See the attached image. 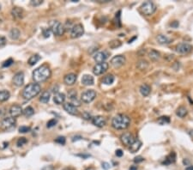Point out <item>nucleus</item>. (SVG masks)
Masks as SVG:
<instances>
[{
    "label": "nucleus",
    "instance_id": "obj_1",
    "mask_svg": "<svg viewBox=\"0 0 193 170\" xmlns=\"http://www.w3.org/2000/svg\"><path fill=\"white\" fill-rule=\"evenodd\" d=\"M130 125V119L126 114L119 113L113 118L112 126L116 130H124Z\"/></svg>",
    "mask_w": 193,
    "mask_h": 170
},
{
    "label": "nucleus",
    "instance_id": "obj_2",
    "mask_svg": "<svg viewBox=\"0 0 193 170\" xmlns=\"http://www.w3.org/2000/svg\"><path fill=\"white\" fill-rule=\"evenodd\" d=\"M51 74L52 72H51L50 68L46 65H42L34 71L33 78L36 83H41L50 78Z\"/></svg>",
    "mask_w": 193,
    "mask_h": 170
},
{
    "label": "nucleus",
    "instance_id": "obj_3",
    "mask_svg": "<svg viewBox=\"0 0 193 170\" xmlns=\"http://www.w3.org/2000/svg\"><path fill=\"white\" fill-rule=\"evenodd\" d=\"M41 91V87L39 84H30L27 85L22 90V97L26 100H31L37 96Z\"/></svg>",
    "mask_w": 193,
    "mask_h": 170
},
{
    "label": "nucleus",
    "instance_id": "obj_4",
    "mask_svg": "<svg viewBox=\"0 0 193 170\" xmlns=\"http://www.w3.org/2000/svg\"><path fill=\"white\" fill-rule=\"evenodd\" d=\"M155 10H156V5L151 1L144 2L141 6V11L145 16H151L155 12Z\"/></svg>",
    "mask_w": 193,
    "mask_h": 170
},
{
    "label": "nucleus",
    "instance_id": "obj_5",
    "mask_svg": "<svg viewBox=\"0 0 193 170\" xmlns=\"http://www.w3.org/2000/svg\"><path fill=\"white\" fill-rule=\"evenodd\" d=\"M51 31L56 36H62L64 34V26L59 21H53L51 23Z\"/></svg>",
    "mask_w": 193,
    "mask_h": 170
},
{
    "label": "nucleus",
    "instance_id": "obj_6",
    "mask_svg": "<svg viewBox=\"0 0 193 170\" xmlns=\"http://www.w3.org/2000/svg\"><path fill=\"white\" fill-rule=\"evenodd\" d=\"M96 97V92L94 89H88L82 94L81 95V100L84 103H90Z\"/></svg>",
    "mask_w": 193,
    "mask_h": 170
},
{
    "label": "nucleus",
    "instance_id": "obj_7",
    "mask_svg": "<svg viewBox=\"0 0 193 170\" xmlns=\"http://www.w3.org/2000/svg\"><path fill=\"white\" fill-rule=\"evenodd\" d=\"M84 33V28L82 24H76L72 27L71 30V37L72 39H77L79 38L83 35Z\"/></svg>",
    "mask_w": 193,
    "mask_h": 170
},
{
    "label": "nucleus",
    "instance_id": "obj_8",
    "mask_svg": "<svg viewBox=\"0 0 193 170\" xmlns=\"http://www.w3.org/2000/svg\"><path fill=\"white\" fill-rule=\"evenodd\" d=\"M192 51V46L188 43H179L176 46V52L179 54H188Z\"/></svg>",
    "mask_w": 193,
    "mask_h": 170
},
{
    "label": "nucleus",
    "instance_id": "obj_9",
    "mask_svg": "<svg viewBox=\"0 0 193 170\" xmlns=\"http://www.w3.org/2000/svg\"><path fill=\"white\" fill-rule=\"evenodd\" d=\"M108 67H109V64H107V62H104V63H100V64H96L93 68V72L94 75L96 76H100L104 74L106 71L108 70Z\"/></svg>",
    "mask_w": 193,
    "mask_h": 170
},
{
    "label": "nucleus",
    "instance_id": "obj_10",
    "mask_svg": "<svg viewBox=\"0 0 193 170\" xmlns=\"http://www.w3.org/2000/svg\"><path fill=\"white\" fill-rule=\"evenodd\" d=\"M108 57H109V52L107 51H100L94 54V59L96 63L100 64V63L106 62Z\"/></svg>",
    "mask_w": 193,
    "mask_h": 170
},
{
    "label": "nucleus",
    "instance_id": "obj_11",
    "mask_svg": "<svg viewBox=\"0 0 193 170\" xmlns=\"http://www.w3.org/2000/svg\"><path fill=\"white\" fill-rule=\"evenodd\" d=\"M15 124H16V120H15V118H13V117H7V118H4L2 120L1 126L4 130H10V129H12L13 127H15Z\"/></svg>",
    "mask_w": 193,
    "mask_h": 170
},
{
    "label": "nucleus",
    "instance_id": "obj_12",
    "mask_svg": "<svg viewBox=\"0 0 193 170\" xmlns=\"http://www.w3.org/2000/svg\"><path fill=\"white\" fill-rule=\"evenodd\" d=\"M110 63L113 68H119L125 63V57L123 55H117L111 59Z\"/></svg>",
    "mask_w": 193,
    "mask_h": 170
},
{
    "label": "nucleus",
    "instance_id": "obj_13",
    "mask_svg": "<svg viewBox=\"0 0 193 170\" xmlns=\"http://www.w3.org/2000/svg\"><path fill=\"white\" fill-rule=\"evenodd\" d=\"M120 140L121 142L125 145V146H130L134 142H135V137L134 136L130 133V132H125V133H123L120 136Z\"/></svg>",
    "mask_w": 193,
    "mask_h": 170
},
{
    "label": "nucleus",
    "instance_id": "obj_14",
    "mask_svg": "<svg viewBox=\"0 0 193 170\" xmlns=\"http://www.w3.org/2000/svg\"><path fill=\"white\" fill-rule=\"evenodd\" d=\"M64 109L71 115H78L79 111L77 107L74 106L71 102H67L64 104Z\"/></svg>",
    "mask_w": 193,
    "mask_h": 170
},
{
    "label": "nucleus",
    "instance_id": "obj_15",
    "mask_svg": "<svg viewBox=\"0 0 193 170\" xmlns=\"http://www.w3.org/2000/svg\"><path fill=\"white\" fill-rule=\"evenodd\" d=\"M92 123H93L95 126L101 128L106 126V124H107V120H106L105 117L99 115V116L94 117L93 119H92Z\"/></svg>",
    "mask_w": 193,
    "mask_h": 170
},
{
    "label": "nucleus",
    "instance_id": "obj_16",
    "mask_svg": "<svg viewBox=\"0 0 193 170\" xmlns=\"http://www.w3.org/2000/svg\"><path fill=\"white\" fill-rule=\"evenodd\" d=\"M13 84L17 87H21L24 84V73L23 72H17L13 78Z\"/></svg>",
    "mask_w": 193,
    "mask_h": 170
},
{
    "label": "nucleus",
    "instance_id": "obj_17",
    "mask_svg": "<svg viewBox=\"0 0 193 170\" xmlns=\"http://www.w3.org/2000/svg\"><path fill=\"white\" fill-rule=\"evenodd\" d=\"M22 112H23V110H22L21 106H19V105H13L10 108V114L13 118L19 117L22 113Z\"/></svg>",
    "mask_w": 193,
    "mask_h": 170
},
{
    "label": "nucleus",
    "instance_id": "obj_18",
    "mask_svg": "<svg viewBox=\"0 0 193 170\" xmlns=\"http://www.w3.org/2000/svg\"><path fill=\"white\" fill-rule=\"evenodd\" d=\"M77 77L76 74H74V73H69V74H67V75L64 76V82L66 85L71 86V85H73L77 82Z\"/></svg>",
    "mask_w": 193,
    "mask_h": 170
},
{
    "label": "nucleus",
    "instance_id": "obj_19",
    "mask_svg": "<svg viewBox=\"0 0 193 170\" xmlns=\"http://www.w3.org/2000/svg\"><path fill=\"white\" fill-rule=\"evenodd\" d=\"M11 15L15 19H21L24 15V10L19 7H14L11 10Z\"/></svg>",
    "mask_w": 193,
    "mask_h": 170
},
{
    "label": "nucleus",
    "instance_id": "obj_20",
    "mask_svg": "<svg viewBox=\"0 0 193 170\" xmlns=\"http://www.w3.org/2000/svg\"><path fill=\"white\" fill-rule=\"evenodd\" d=\"M81 82H82V84L84 86H91L94 83V79L91 75H83Z\"/></svg>",
    "mask_w": 193,
    "mask_h": 170
},
{
    "label": "nucleus",
    "instance_id": "obj_21",
    "mask_svg": "<svg viewBox=\"0 0 193 170\" xmlns=\"http://www.w3.org/2000/svg\"><path fill=\"white\" fill-rule=\"evenodd\" d=\"M156 41L161 45H167V44H170L172 41V39H170L169 37H167L166 35H157Z\"/></svg>",
    "mask_w": 193,
    "mask_h": 170
},
{
    "label": "nucleus",
    "instance_id": "obj_22",
    "mask_svg": "<svg viewBox=\"0 0 193 170\" xmlns=\"http://www.w3.org/2000/svg\"><path fill=\"white\" fill-rule=\"evenodd\" d=\"M69 97H70V99L71 101V102L74 106H79L81 104H80V101L77 99V93L76 92L75 90H71V92L69 93Z\"/></svg>",
    "mask_w": 193,
    "mask_h": 170
},
{
    "label": "nucleus",
    "instance_id": "obj_23",
    "mask_svg": "<svg viewBox=\"0 0 193 170\" xmlns=\"http://www.w3.org/2000/svg\"><path fill=\"white\" fill-rule=\"evenodd\" d=\"M65 98L66 97H65V95L64 93H57L53 97V101L57 105H61V104L64 103Z\"/></svg>",
    "mask_w": 193,
    "mask_h": 170
},
{
    "label": "nucleus",
    "instance_id": "obj_24",
    "mask_svg": "<svg viewBox=\"0 0 193 170\" xmlns=\"http://www.w3.org/2000/svg\"><path fill=\"white\" fill-rule=\"evenodd\" d=\"M142 144L143 143H142V142L140 141V140H138V139L135 140V142L129 147V149H130V151L131 153H136L142 147Z\"/></svg>",
    "mask_w": 193,
    "mask_h": 170
},
{
    "label": "nucleus",
    "instance_id": "obj_25",
    "mask_svg": "<svg viewBox=\"0 0 193 170\" xmlns=\"http://www.w3.org/2000/svg\"><path fill=\"white\" fill-rule=\"evenodd\" d=\"M176 161V154L174 152H171L168 156L166 157L165 161L163 162V164L165 165H170L172 163H174Z\"/></svg>",
    "mask_w": 193,
    "mask_h": 170
},
{
    "label": "nucleus",
    "instance_id": "obj_26",
    "mask_svg": "<svg viewBox=\"0 0 193 170\" xmlns=\"http://www.w3.org/2000/svg\"><path fill=\"white\" fill-rule=\"evenodd\" d=\"M139 91L143 96H148L151 92V88L149 84H143L140 87Z\"/></svg>",
    "mask_w": 193,
    "mask_h": 170
},
{
    "label": "nucleus",
    "instance_id": "obj_27",
    "mask_svg": "<svg viewBox=\"0 0 193 170\" xmlns=\"http://www.w3.org/2000/svg\"><path fill=\"white\" fill-rule=\"evenodd\" d=\"M9 35H10V38L11 40H17L21 35V32H20V30L18 28H14L10 31Z\"/></svg>",
    "mask_w": 193,
    "mask_h": 170
},
{
    "label": "nucleus",
    "instance_id": "obj_28",
    "mask_svg": "<svg viewBox=\"0 0 193 170\" xmlns=\"http://www.w3.org/2000/svg\"><path fill=\"white\" fill-rule=\"evenodd\" d=\"M187 113H188L187 109H186L185 106H183L178 107L177 110H176V115H177L178 117H179V118H184V117H186V115H187Z\"/></svg>",
    "mask_w": 193,
    "mask_h": 170
},
{
    "label": "nucleus",
    "instance_id": "obj_29",
    "mask_svg": "<svg viewBox=\"0 0 193 170\" xmlns=\"http://www.w3.org/2000/svg\"><path fill=\"white\" fill-rule=\"evenodd\" d=\"M114 76L112 74H109V75H107L106 77H104V78L102 79V83L106 85H111L114 82Z\"/></svg>",
    "mask_w": 193,
    "mask_h": 170
},
{
    "label": "nucleus",
    "instance_id": "obj_30",
    "mask_svg": "<svg viewBox=\"0 0 193 170\" xmlns=\"http://www.w3.org/2000/svg\"><path fill=\"white\" fill-rule=\"evenodd\" d=\"M149 57L151 58V60L157 61L158 59L160 58V57H161V53L156 50H151L149 52Z\"/></svg>",
    "mask_w": 193,
    "mask_h": 170
},
{
    "label": "nucleus",
    "instance_id": "obj_31",
    "mask_svg": "<svg viewBox=\"0 0 193 170\" xmlns=\"http://www.w3.org/2000/svg\"><path fill=\"white\" fill-rule=\"evenodd\" d=\"M10 96V94L8 90H1L0 91V102L6 101Z\"/></svg>",
    "mask_w": 193,
    "mask_h": 170
},
{
    "label": "nucleus",
    "instance_id": "obj_32",
    "mask_svg": "<svg viewBox=\"0 0 193 170\" xmlns=\"http://www.w3.org/2000/svg\"><path fill=\"white\" fill-rule=\"evenodd\" d=\"M50 92H48V91H45V92H43V94L41 95V98H40V101L43 102V103H47L49 101H50Z\"/></svg>",
    "mask_w": 193,
    "mask_h": 170
},
{
    "label": "nucleus",
    "instance_id": "obj_33",
    "mask_svg": "<svg viewBox=\"0 0 193 170\" xmlns=\"http://www.w3.org/2000/svg\"><path fill=\"white\" fill-rule=\"evenodd\" d=\"M149 66V63L144 60V59H142V60H139L136 64V67L139 69V70H145L147 69V67Z\"/></svg>",
    "mask_w": 193,
    "mask_h": 170
},
{
    "label": "nucleus",
    "instance_id": "obj_34",
    "mask_svg": "<svg viewBox=\"0 0 193 170\" xmlns=\"http://www.w3.org/2000/svg\"><path fill=\"white\" fill-rule=\"evenodd\" d=\"M22 113L26 116V117H31V116H33L34 115V113H35V110H34V108L32 107V106H27L24 110H23V112Z\"/></svg>",
    "mask_w": 193,
    "mask_h": 170
},
{
    "label": "nucleus",
    "instance_id": "obj_35",
    "mask_svg": "<svg viewBox=\"0 0 193 170\" xmlns=\"http://www.w3.org/2000/svg\"><path fill=\"white\" fill-rule=\"evenodd\" d=\"M40 59H41V56H39L38 54H35V55L29 58V65H35Z\"/></svg>",
    "mask_w": 193,
    "mask_h": 170
},
{
    "label": "nucleus",
    "instance_id": "obj_36",
    "mask_svg": "<svg viewBox=\"0 0 193 170\" xmlns=\"http://www.w3.org/2000/svg\"><path fill=\"white\" fill-rule=\"evenodd\" d=\"M109 47L111 49H116V48L121 47V42L119 41H117V40H113L112 41L109 42Z\"/></svg>",
    "mask_w": 193,
    "mask_h": 170
},
{
    "label": "nucleus",
    "instance_id": "obj_37",
    "mask_svg": "<svg viewBox=\"0 0 193 170\" xmlns=\"http://www.w3.org/2000/svg\"><path fill=\"white\" fill-rule=\"evenodd\" d=\"M158 123L159 124H161V125H166V124H169L170 123V119H169V117H167V116H162V117H160L159 119H158Z\"/></svg>",
    "mask_w": 193,
    "mask_h": 170
},
{
    "label": "nucleus",
    "instance_id": "obj_38",
    "mask_svg": "<svg viewBox=\"0 0 193 170\" xmlns=\"http://www.w3.org/2000/svg\"><path fill=\"white\" fill-rule=\"evenodd\" d=\"M27 143H28V140L25 137H21L17 140V146L21 147V146H23L24 144H26Z\"/></svg>",
    "mask_w": 193,
    "mask_h": 170
},
{
    "label": "nucleus",
    "instance_id": "obj_39",
    "mask_svg": "<svg viewBox=\"0 0 193 170\" xmlns=\"http://www.w3.org/2000/svg\"><path fill=\"white\" fill-rule=\"evenodd\" d=\"M57 120H55V119H52V120H50L47 122V125H46V126L48 128H52L53 127V126H55L56 125H57Z\"/></svg>",
    "mask_w": 193,
    "mask_h": 170
},
{
    "label": "nucleus",
    "instance_id": "obj_40",
    "mask_svg": "<svg viewBox=\"0 0 193 170\" xmlns=\"http://www.w3.org/2000/svg\"><path fill=\"white\" fill-rule=\"evenodd\" d=\"M43 1H41V0H32V1L30 2V4H31L32 6H34V7H36V6L41 5Z\"/></svg>",
    "mask_w": 193,
    "mask_h": 170
},
{
    "label": "nucleus",
    "instance_id": "obj_41",
    "mask_svg": "<svg viewBox=\"0 0 193 170\" xmlns=\"http://www.w3.org/2000/svg\"><path fill=\"white\" fill-rule=\"evenodd\" d=\"M51 29L50 28H44L43 29V35L45 38H49L51 35Z\"/></svg>",
    "mask_w": 193,
    "mask_h": 170
},
{
    "label": "nucleus",
    "instance_id": "obj_42",
    "mask_svg": "<svg viewBox=\"0 0 193 170\" xmlns=\"http://www.w3.org/2000/svg\"><path fill=\"white\" fill-rule=\"evenodd\" d=\"M31 131V128L29 126H21L19 128V132L21 133H26V132H29Z\"/></svg>",
    "mask_w": 193,
    "mask_h": 170
},
{
    "label": "nucleus",
    "instance_id": "obj_43",
    "mask_svg": "<svg viewBox=\"0 0 193 170\" xmlns=\"http://www.w3.org/2000/svg\"><path fill=\"white\" fill-rule=\"evenodd\" d=\"M7 43V40L4 36L0 35V47H3L6 45Z\"/></svg>",
    "mask_w": 193,
    "mask_h": 170
},
{
    "label": "nucleus",
    "instance_id": "obj_44",
    "mask_svg": "<svg viewBox=\"0 0 193 170\" xmlns=\"http://www.w3.org/2000/svg\"><path fill=\"white\" fill-rule=\"evenodd\" d=\"M13 63H14L13 59H12V58H9L8 60H6V61L4 62V64H3V67H8V66H10V65H11Z\"/></svg>",
    "mask_w": 193,
    "mask_h": 170
},
{
    "label": "nucleus",
    "instance_id": "obj_45",
    "mask_svg": "<svg viewBox=\"0 0 193 170\" xmlns=\"http://www.w3.org/2000/svg\"><path fill=\"white\" fill-rule=\"evenodd\" d=\"M55 142L57 143H60V144H64L65 143V137H58L55 140Z\"/></svg>",
    "mask_w": 193,
    "mask_h": 170
},
{
    "label": "nucleus",
    "instance_id": "obj_46",
    "mask_svg": "<svg viewBox=\"0 0 193 170\" xmlns=\"http://www.w3.org/2000/svg\"><path fill=\"white\" fill-rule=\"evenodd\" d=\"M144 161V158H143V156H136L134 158V163H142Z\"/></svg>",
    "mask_w": 193,
    "mask_h": 170
},
{
    "label": "nucleus",
    "instance_id": "obj_47",
    "mask_svg": "<svg viewBox=\"0 0 193 170\" xmlns=\"http://www.w3.org/2000/svg\"><path fill=\"white\" fill-rule=\"evenodd\" d=\"M41 170H55V168L52 165H48V166H45Z\"/></svg>",
    "mask_w": 193,
    "mask_h": 170
},
{
    "label": "nucleus",
    "instance_id": "obj_48",
    "mask_svg": "<svg viewBox=\"0 0 193 170\" xmlns=\"http://www.w3.org/2000/svg\"><path fill=\"white\" fill-rule=\"evenodd\" d=\"M116 156H119V157H121V156H123V155H124V152L122 151V149H117L116 150Z\"/></svg>",
    "mask_w": 193,
    "mask_h": 170
},
{
    "label": "nucleus",
    "instance_id": "obj_49",
    "mask_svg": "<svg viewBox=\"0 0 193 170\" xmlns=\"http://www.w3.org/2000/svg\"><path fill=\"white\" fill-rule=\"evenodd\" d=\"M102 168L105 170H108L110 169V164L107 163H102Z\"/></svg>",
    "mask_w": 193,
    "mask_h": 170
},
{
    "label": "nucleus",
    "instance_id": "obj_50",
    "mask_svg": "<svg viewBox=\"0 0 193 170\" xmlns=\"http://www.w3.org/2000/svg\"><path fill=\"white\" fill-rule=\"evenodd\" d=\"M83 118L85 119V120H89V119H90V114L85 112V113L83 114Z\"/></svg>",
    "mask_w": 193,
    "mask_h": 170
},
{
    "label": "nucleus",
    "instance_id": "obj_51",
    "mask_svg": "<svg viewBox=\"0 0 193 170\" xmlns=\"http://www.w3.org/2000/svg\"><path fill=\"white\" fill-rule=\"evenodd\" d=\"M171 26L172 27H173V28H177V27L179 26V22H178V21H174V23H172Z\"/></svg>",
    "mask_w": 193,
    "mask_h": 170
},
{
    "label": "nucleus",
    "instance_id": "obj_52",
    "mask_svg": "<svg viewBox=\"0 0 193 170\" xmlns=\"http://www.w3.org/2000/svg\"><path fill=\"white\" fill-rule=\"evenodd\" d=\"M64 170H75V169H73L72 167H67V168L64 169Z\"/></svg>",
    "mask_w": 193,
    "mask_h": 170
},
{
    "label": "nucleus",
    "instance_id": "obj_53",
    "mask_svg": "<svg viewBox=\"0 0 193 170\" xmlns=\"http://www.w3.org/2000/svg\"><path fill=\"white\" fill-rule=\"evenodd\" d=\"M186 170H193V166H189L186 168Z\"/></svg>",
    "mask_w": 193,
    "mask_h": 170
},
{
    "label": "nucleus",
    "instance_id": "obj_54",
    "mask_svg": "<svg viewBox=\"0 0 193 170\" xmlns=\"http://www.w3.org/2000/svg\"><path fill=\"white\" fill-rule=\"evenodd\" d=\"M130 170H137V167H136V166L134 167V166H133V167L130 168Z\"/></svg>",
    "mask_w": 193,
    "mask_h": 170
},
{
    "label": "nucleus",
    "instance_id": "obj_55",
    "mask_svg": "<svg viewBox=\"0 0 193 170\" xmlns=\"http://www.w3.org/2000/svg\"><path fill=\"white\" fill-rule=\"evenodd\" d=\"M183 163H184V164H189V163H190V162H189V161H186V160H184V162H183Z\"/></svg>",
    "mask_w": 193,
    "mask_h": 170
},
{
    "label": "nucleus",
    "instance_id": "obj_56",
    "mask_svg": "<svg viewBox=\"0 0 193 170\" xmlns=\"http://www.w3.org/2000/svg\"><path fill=\"white\" fill-rule=\"evenodd\" d=\"M85 170H94V169H92V168H88V169H86Z\"/></svg>",
    "mask_w": 193,
    "mask_h": 170
},
{
    "label": "nucleus",
    "instance_id": "obj_57",
    "mask_svg": "<svg viewBox=\"0 0 193 170\" xmlns=\"http://www.w3.org/2000/svg\"><path fill=\"white\" fill-rule=\"evenodd\" d=\"M0 10H1V5H0Z\"/></svg>",
    "mask_w": 193,
    "mask_h": 170
}]
</instances>
